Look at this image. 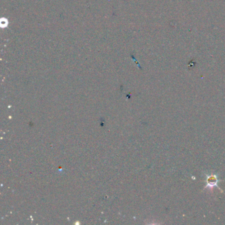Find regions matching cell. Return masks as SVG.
Segmentation results:
<instances>
[{
  "mask_svg": "<svg viewBox=\"0 0 225 225\" xmlns=\"http://www.w3.org/2000/svg\"><path fill=\"white\" fill-rule=\"evenodd\" d=\"M217 178L216 177V176L215 175H211L210 176H209L207 178V186L209 187H213V186H216L217 185Z\"/></svg>",
  "mask_w": 225,
  "mask_h": 225,
  "instance_id": "cell-1",
  "label": "cell"
}]
</instances>
